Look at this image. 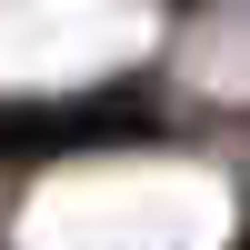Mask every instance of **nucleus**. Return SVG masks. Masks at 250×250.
Here are the masks:
<instances>
[{
	"label": "nucleus",
	"mask_w": 250,
	"mask_h": 250,
	"mask_svg": "<svg viewBox=\"0 0 250 250\" xmlns=\"http://www.w3.org/2000/svg\"><path fill=\"white\" fill-rule=\"evenodd\" d=\"M150 140L140 100H0V160H50V150H110Z\"/></svg>",
	"instance_id": "1"
}]
</instances>
